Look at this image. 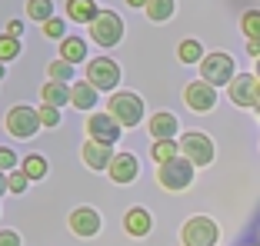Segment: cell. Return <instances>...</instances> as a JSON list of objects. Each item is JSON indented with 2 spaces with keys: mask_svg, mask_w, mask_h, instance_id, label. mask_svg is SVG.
<instances>
[{
  "mask_svg": "<svg viewBox=\"0 0 260 246\" xmlns=\"http://www.w3.org/2000/svg\"><path fill=\"white\" fill-rule=\"evenodd\" d=\"M184 100H187V107H190V110L207 113V110L217 107V87H210L207 80H193V84L184 90Z\"/></svg>",
  "mask_w": 260,
  "mask_h": 246,
  "instance_id": "10",
  "label": "cell"
},
{
  "mask_svg": "<svg viewBox=\"0 0 260 246\" xmlns=\"http://www.w3.org/2000/svg\"><path fill=\"white\" fill-rule=\"evenodd\" d=\"M107 170H110V180H114V183H134L140 167H137V156L134 153H114L110 163H107Z\"/></svg>",
  "mask_w": 260,
  "mask_h": 246,
  "instance_id": "12",
  "label": "cell"
},
{
  "mask_svg": "<svg viewBox=\"0 0 260 246\" xmlns=\"http://www.w3.org/2000/svg\"><path fill=\"white\" fill-rule=\"evenodd\" d=\"M20 54V44H17V37H0V63H7V60H14V57Z\"/></svg>",
  "mask_w": 260,
  "mask_h": 246,
  "instance_id": "27",
  "label": "cell"
},
{
  "mask_svg": "<svg viewBox=\"0 0 260 246\" xmlns=\"http://www.w3.org/2000/svg\"><path fill=\"white\" fill-rule=\"evenodd\" d=\"M123 230L130 233V236H147L150 233V213L140 207L127 210V216H123Z\"/></svg>",
  "mask_w": 260,
  "mask_h": 246,
  "instance_id": "15",
  "label": "cell"
},
{
  "mask_svg": "<svg viewBox=\"0 0 260 246\" xmlns=\"http://www.w3.org/2000/svg\"><path fill=\"white\" fill-rule=\"evenodd\" d=\"M70 103H74L77 110H90V107H97V87H90L87 80L74 84V87H70Z\"/></svg>",
  "mask_w": 260,
  "mask_h": 246,
  "instance_id": "16",
  "label": "cell"
},
{
  "mask_svg": "<svg viewBox=\"0 0 260 246\" xmlns=\"http://www.w3.org/2000/svg\"><path fill=\"white\" fill-rule=\"evenodd\" d=\"M87 57V44L80 37H63L60 40V60L67 63H80Z\"/></svg>",
  "mask_w": 260,
  "mask_h": 246,
  "instance_id": "19",
  "label": "cell"
},
{
  "mask_svg": "<svg viewBox=\"0 0 260 246\" xmlns=\"http://www.w3.org/2000/svg\"><path fill=\"white\" fill-rule=\"evenodd\" d=\"M247 54H250V57L260 54V44H257V40H250V44H247Z\"/></svg>",
  "mask_w": 260,
  "mask_h": 246,
  "instance_id": "35",
  "label": "cell"
},
{
  "mask_svg": "<svg viewBox=\"0 0 260 246\" xmlns=\"http://www.w3.org/2000/svg\"><path fill=\"white\" fill-rule=\"evenodd\" d=\"M180 153L193 163V167H207V163H214V140L207 137V133H184L180 137Z\"/></svg>",
  "mask_w": 260,
  "mask_h": 246,
  "instance_id": "3",
  "label": "cell"
},
{
  "mask_svg": "<svg viewBox=\"0 0 260 246\" xmlns=\"http://www.w3.org/2000/svg\"><path fill=\"white\" fill-rule=\"evenodd\" d=\"M127 4H130V7H144L147 0H127Z\"/></svg>",
  "mask_w": 260,
  "mask_h": 246,
  "instance_id": "37",
  "label": "cell"
},
{
  "mask_svg": "<svg viewBox=\"0 0 260 246\" xmlns=\"http://www.w3.org/2000/svg\"><path fill=\"white\" fill-rule=\"evenodd\" d=\"M37 116H40L44 127H57V123H60V110H57V107H40Z\"/></svg>",
  "mask_w": 260,
  "mask_h": 246,
  "instance_id": "31",
  "label": "cell"
},
{
  "mask_svg": "<svg viewBox=\"0 0 260 246\" xmlns=\"http://www.w3.org/2000/svg\"><path fill=\"white\" fill-rule=\"evenodd\" d=\"M44 103L47 107H63V103H70V87L60 84V80H50V84H44Z\"/></svg>",
  "mask_w": 260,
  "mask_h": 246,
  "instance_id": "18",
  "label": "cell"
},
{
  "mask_svg": "<svg viewBox=\"0 0 260 246\" xmlns=\"http://www.w3.org/2000/svg\"><path fill=\"white\" fill-rule=\"evenodd\" d=\"M0 80H4V63H0Z\"/></svg>",
  "mask_w": 260,
  "mask_h": 246,
  "instance_id": "38",
  "label": "cell"
},
{
  "mask_svg": "<svg viewBox=\"0 0 260 246\" xmlns=\"http://www.w3.org/2000/svg\"><path fill=\"white\" fill-rule=\"evenodd\" d=\"M20 170H23V173H27L30 180H44V177H47V160L34 153V156H27V160H23Z\"/></svg>",
  "mask_w": 260,
  "mask_h": 246,
  "instance_id": "23",
  "label": "cell"
},
{
  "mask_svg": "<svg viewBox=\"0 0 260 246\" xmlns=\"http://www.w3.org/2000/svg\"><path fill=\"white\" fill-rule=\"evenodd\" d=\"M14 167H17V156H14V150H7V146H0V170H4V173H10Z\"/></svg>",
  "mask_w": 260,
  "mask_h": 246,
  "instance_id": "32",
  "label": "cell"
},
{
  "mask_svg": "<svg viewBox=\"0 0 260 246\" xmlns=\"http://www.w3.org/2000/svg\"><path fill=\"white\" fill-rule=\"evenodd\" d=\"M177 153H180V146H177L174 140H153V160L157 163L170 160V156H177Z\"/></svg>",
  "mask_w": 260,
  "mask_h": 246,
  "instance_id": "25",
  "label": "cell"
},
{
  "mask_svg": "<svg viewBox=\"0 0 260 246\" xmlns=\"http://www.w3.org/2000/svg\"><path fill=\"white\" fill-rule=\"evenodd\" d=\"M47 73H50V80H60V84H67V80H74V63H67V60H50Z\"/></svg>",
  "mask_w": 260,
  "mask_h": 246,
  "instance_id": "24",
  "label": "cell"
},
{
  "mask_svg": "<svg viewBox=\"0 0 260 246\" xmlns=\"http://www.w3.org/2000/svg\"><path fill=\"white\" fill-rule=\"evenodd\" d=\"M110 113H114V120L120 127H137L140 116H144V100L137 93H117L110 100Z\"/></svg>",
  "mask_w": 260,
  "mask_h": 246,
  "instance_id": "6",
  "label": "cell"
},
{
  "mask_svg": "<svg viewBox=\"0 0 260 246\" xmlns=\"http://www.w3.org/2000/svg\"><path fill=\"white\" fill-rule=\"evenodd\" d=\"M144 10H147V17H150V20H167L170 14H174V0H147L144 4Z\"/></svg>",
  "mask_w": 260,
  "mask_h": 246,
  "instance_id": "21",
  "label": "cell"
},
{
  "mask_svg": "<svg viewBox=\"0 0 260 246\" xmlns=\"http://www.w3.org/2000/svg\"><path fill=\"white\" fill-rule=\"evenodd\" d=\"M230 100L237 107H247V110H257L260 103V93H257V73H240V77H230Z\"/></svg>",
  "mask_w": 260,
  "mask_h": 246,
  "instance_id": "8",
  "label": "cell"
},
{
  "mask_svg": "<svg viewBox=\"0 0 260 246\" xmlns=\"http://www.w3.org/2000/svg\"><path fill=\"white\" fill-rule=\"evenodd\" d=\"M87 133H90V140H100V143L114 146L120 140V123L114 120V113H93L87 120Z\"/></svg>",
  "mask_w": 260,
  "mask_h": 246,
  "instance_id": "11",
  "label": "cell"
},
{
  "mask_svg": "<svg viewBox=\"0 0 260 246\" xmlns=\"http://www.w3.org/2000/svg\"><path fill=\"white\" fill-rule=\"evenodd\" d=\"M87 84L97 87V90H114L120 84V67L107 57H97V60L87 63Z\"/></svg>",
  "mask_w": 260,
  "mask_h": 246,
  "instance_id": "7",
  "label": "cell"
},
{
  "mask_svg": "<svg viewBox=\"0 0 260 246\" xmlns=\"http://www.w3.org/2000/svg\"><path fill=\"white\" fill-rule=\"evenodd\" d=\"M17 243H20V236H17V233H10V230L0 233V246H17Z\"/></svg>",
  "mask_w": 260,
  "mask_h": 246,
  "instance_id": "33",
  "label": "cell"
},
{
  "mask_svg": "<svg viewBox=\"0 0 260 246\" xmlns=\"http://www.w3.org/2000/svg\"><path fill=\"white\" fill-rule=\"evenodd\" d=\"M180 239H184L187 246H214L217 239H220V230H217L214 220H207V216H197V220H190V223L184 226Z\"/></svg>",
  "mask_w": 260,
  "mask_h": 246,
  "instance_id": "9",
  "label": "cell"
},
{
  "mask_svg": "<svg viewBox=\"0 0 260 246\" xmlns=\"http://www.w3.org/2000/svg\"><path fill=\"white\" fill-rule=\"evenodd\" d=\"M177 133V116L174 113H153L150 116V137L153 140H174Z\"/></svg>",
  "mask_w": 260,
  "mask_h": 246,
  "instance_id": "17",
  "label": "cell"
},
{
  "mask_svg": "<svg viewBox=\"0 0 260 246\" xmlns=\"http://www.w3.org/2000/svg\"><path fill=\"white\" fill-rule=\"evenodd\" d=\"M7 193V177H4V170H0V196Z\"/></svg>",
  "mask_w": 260,
  "mask_h": 246,
  "instance_id": "36",
  "label": "cell"
},
{
  "mask_svg": "<svg viewBox=\"0 0 260 246\" xmlns=\"http://www.w3.org/2000/svg\"><path fill=\"white\" fill-rule=\"evenodd\" d=\"M37 130H40L37 110H30L27 103H20V107H10V113H7V133H10V137L30 140Z\"/></svg>",
  "mask_w": 260,
  "mask_h": 246,
  "instance_id": "5",
  "label": "cell"
},
{
  "mask_svg": "<svg viewBox=\"0 0 260 246\" xmlns=\"http://www.w3.org/2000/svg\"><path fill=\"white\" fill-rule=\"evenodd\" d=\"M200 80H207L210 87H220L234 77V60L230 54H210V57H200Z\"/></svg>",
  "mask_w": 260,
  "mask_h": 246,
  "instance_id": "4",
  "label": "cell"
},
{
  "mask_svg": "<svg viewBox=\"0 0 260 246\" xmlns=\"http://www.w3.org/2000/svg\"><path fill=\"white\" fill-rule=\"evenodd\" d=\"M90 37L97 40L100 47L120 44V37H123V20L114 14V10H97V17L90 20Z\"/></svg>",
  "mask_w": 260,
  "mask_h": 246,
  "instance_id": "2",
  "label": "cell"
},
{
  "mask_svg": "<svg viewBox=\"0 0 260 246\" xmlns=\"http://www.w3.org/2000/svg\"><path fill=\"white\" fill-rule=\"evenodd\" d=\"M67 14L77 23H90L97 17V4L93 0H67Z\"/></svg>",
  "mask_w": 260,
  "mask_h": 246,
  "instance_id": "20",
  "label": "cell"
},
{
  "mask_svg": "<svg viewBox=\"0 0 260 246\" xmlns=\"http://www.w3.org/2000/svg\"><path fill=\"white\" fill-rule=\"evenodd\" d=\"M27 17L44 23L47 17H54V0H27Z\"/></svg>",
  "mask_w": 260,
  "mask_h": 246,
  "instance_id": "22",
  "label": "cell"
},
{
  "mask_svg": "<svg viewBox=\"0 0 260 246\" xmlns=\"http://www.w3.org/2000/svg\"><path fill=\"white\" fill-rule=\"evenodd\" d=\"M244 33L250 40L260 37V14H257V10H247V14H244Z\"/></svg>",
  "mask_w": 260,
  "mask_h": 246,
  "instance_id": "29",
  "label": "cell"
},
{
  "mask_svg": "<svg viewBox=\"0 0 260 246\" xmlns=\"http://www.w3.org/2000/svg\"><path fill=\"white\" fill-rule=\"evenodd\" d=\"M84 163L90 170H107V163H110V156H114V150H110V143H100V140H87L84 143Z\"/></svg>",
  "mask_w": 260,
  "mask_h": 246,
  "instance_id": "14",
  "label": "cell"
},
{
  "mask_svg": "<svg viewBox=\"0 0 260 246\" xmlns=\"http://www.w3.org/2000/svg\"><path fill=\"white\" fill-rule=\"evenodd\" d=\"M200 54H204V50H200L197 40H184V44L177 47V57H180L184 63H197V60H200Z\"/></svg>",
  "mask_w": 260,
  "mask_h": 246,
  "instance_id": "26",
  "label": "cell"
},
{
  "mask_svg": "<svg viewBox=\"0 0 260 246\" xmlns=\"http://www.w3.org/2000/svg\"><path fill=\"white\" fill-rule=\"evenodd\" d=\"M27 183H30V177H27L23 170H10V177H7V190L10 193H23Z\"/></svg>",
  "mask_w": 260,
  "mask_h": 246,
  "instance_id": "28",
  "label": "cell"
},
{
  "mask_svg": "<svg viewBox=\"0 0 260 246\" xmlns=\"http://www.w3.org/2000/svg\"><path fill=\"white\" fill-rule=\"evenodd\" d=\"M70 230L77 233V236H97L100 230V213L90 207H80L70 213Z\"/></svg>",
  "mask_w": 260,
  "mask_h": 246,
  "instance_id": "13",
  "label": "cell"
},
{
  "mask_svg": "<svg viewBox=\"0 0 260 246\" xmlns=\"http://www.w3.org/2000/svg\"><path fill=\"white\" fill-rule=\"evenodd\" d=\"M157 180H160V186L164 190H187L190 186V180H193V163L187 160V156H170V160H164V163H157Z\"/></svg>",
  "mask_w": 260,
  "mask_h": 246,
  "instance_id": "1",
  "label": "cell"
},
{
  "mask_svg": "<svg viewBox=\"0 0 260 246\" xmlns=\"http://www.w3.org/2000/svg\"><path fill=\"white\" fill-rule=\"evenodd\" d=\"M44 37L63 40V20H57V17H47V20H44Z\"/></svg>",
  "mask_w": 260,
  "mask_h": 246,
  "instance_id": "30",
  "label": "cell"
},
{
  "mask_svg": "<svg viewBox=\"0 0 260 246\" xmlns=\"http://www.w3.org/2000/svg\"><path fill=\"white\" fill-rule=\"evenodd\" d=\"M20 33H23V23L20 20H10L7 23V37H20Z\"/></svg>",
  "mask_w": 260,
  "mask_h": 246,
  "instance_id": "34",
  "label": "cell"
}]
</instances>
